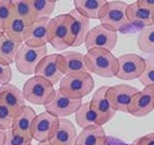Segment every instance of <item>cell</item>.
Masks as SVG:
<instances>
[{
	"mask_svg": "<svg viewBox=\"0 0 154 145\" xmlns=\"http://www.w3.org/2000/svg\"><path fill=\"white\" fill-rule=\"evenodd\" d=\"M21 43L14 41L3 32L0 33V64L9 66L16 62Z\"/></svg>",
	"mask_w": 154,
	"mask_h": 145,
	"instance_id": "cell-23",
	"label": "cell"
},
{
	"mask_svg": "<svg viewBox=\"0 0 154 145\" xmlns=\"http://www.w3.org/2000/svg\"><path fill=\"white\" fill-rule=\"evenodd\" d=\"M138 92L139 90L135 87L121 84L109 87L106 96L114 110L128 113L131 99Z\"/></svg>",
	"mask_w": 154,
	"mask_h": 145,
	"instance_id": "cell-10",
	"label": "cell"
},
{
	"mask_svg": "<svg viewBox=\"0 0 154 145\" xmlns=\"http://www.w3.org/2000/svg\"><path fill=\"white\" fill-rule=\"evenodd\" d=\"M48 56V47H31L22 43L16 58V66L20 73L24 75L35 74L36 67L44 57Z\"/></svg>",
	"mask_w": 154,
	"mask_h": 145,
	"instance_id": "cell-6",
	"label": "cell"
},
{
	"mask_svg": "<svg viewBox=\"0 0 154 145\" xmlns=\"http://www.w3.org/2000/svg\"><path fill=\"white\" fill-rule=\"evenodd\" d=\"M32 6L37 19L49 17L56 8V0H31Z\"/></svg>",
	"mask_w": 154,
	"mask_h": 145,
	"instance_id": "cell-29",
	"label": "cell"
},
{
	"mask_svg": "<svg viewBox=\"0 0 154 145\" xmlns=\"http://www.w3.org/2000/svg\"><path fill=\"white\" fill-rule=\"evenodd\" d=\"M108 86H103L99 87L94 93L93 98L91 100V107L97 113L99 117V126H104L108 121H110L115 115L116 111L111 106L109 100L107 99V91Z\"/></svg>",
	"mask_w": 154,
	"mask_h": 145,
	"instance_id": "cell-13",
	"label": "cell"
},
{
	"mask_svg": "<svg viewBox=\"0 0 154 145\" xmlns=\"http://www.w3.org/2000/svg\"><path fill=\"white\" fill-rule=\"evenodd\" d=\"M12 2H14V5L16 17L24 20L29 26L37 20L33 6H32L31 0H14Z\"/></svg>",
	"mask_w": 154,
	"mask_h": 145,
	"instance_id": "cell-27",
	"label": "cell"
},
{
	"mask_svg": "<svg viewBox=\"0 0 154 145\" xmlns=\"http://www.w3.org/2000/svg\"><path fill=\"white\" fill-rule=\"evenodd\" d=\"M107 135L103 127L94 125L81 130L77 135L76 145H105Z\"/></svg>",
	"mask_w": 154,
	"mask_h": 145,
	"instance_id": "cell-21",
	"label": "cell"
},
{
	"mask_svg": "<svg viewBox=\"0 0 154 145\" xmlns=\"http://www.w3.org/2000/svg\"><path fill=\"white\" fill-rule=\"evenodd\" d=\"M1 32H3V28H2V27L0 26V33H1Z\"/></svg>",
	"mask_w": 154,
	"mask_h": 145,
	"instance_id": "cell-40",
	"label": "cell"
},
{
	"mask_svg": "<svg viewBox=\"0 0 154 145\" xmlns=\"http://www.w3.org/2000/svg\"><path fill=\"white\" fill-rule=\"evenodd\" d=\"M152 14L153 11L139 6L137 2H133L131 4H128L125 11V16L128 23L144 26V28L153 25Z\"/></svg>",
	"mask_w": 154,
	"mask_h": 145,
	"instance_id": "cell-22",
	"label": "cell"
},
{
	"mask_svg": "<svg viewBox=\"0 0 154 145\" xmlns=\"http://www.w3.org/2000/svg\"><path fill=\"white\" fill-rule=\"evenodd\" d=\"M60 118L44 111L39 113L33 121L31 134L32 138L38 143L49 142L56 134L59 127Z\"/></svg>",
	"mask_w": 154,
	"mask_h": 145,
	"instance_id": "cell-8",
	"label": "cell"
},
{
	"mask_svg": "<svg viewBox=\"0 0 154 145\" xmlns=\"http://www.w3.org/2000/svg\"><path fill=\"white\" fill-rule=\"evenodd\" d=\"M82 105V99H72L56 90V96L51 103L45 105V111L59 118H65L74 114Z\"/></svg>",
	"mask_w": 154,
	"mask_h": 145,
	"instance_id": "cell-11",
	"label": "cell"
},
{
	"mask_svg": "<svg viewBox=\"0 0 154 145\" xmlns=\"http://www.w3.org/2000/svg\"><path fill=\"white\" fill-rule=\"evenodd\" d=\"M51 17L37 19L28 27L24 43L31 47L46 46L48 43V23Z\"/></svg>",
	"mask_w": 154,
	"mask_h": 145,
	"instance_id": "cell-14",
	"label": "cell"
},
{
	"mask_svg": "<svg viewBox=\"0 0 154 145\" xmlns=\"http://www.w3.org/2000/svg\"><path fill=\"white\" fill-rule=\"evenodd\" d=\"M117 39V32H113L102 25H98L89 30L84 46L88 51L91 49H102L112 52L116 46Z\"/></svg>",
	"mask_w": 154,
	"mask_h": 145,
	"instance_id": "cell-9",
	"label": "cell"
},
{
	"mask_svg": "<svg viewBox=\"0 0 154 145\" xmlns=\"http://www.w3.org/2000/svg\"><path fill=\"white\" fill-rule=\"evenodd\" d=\"M131 145H138V144H136V143H135V142H134V143H133V144H131Z\"/></svg>",
	"mask_w": 154,
	"mask_h": 145,
	"instance_id": "cell-42",
	"label": "cell"
},
{
	"mask_svg": "<svg viewBox=\"0 0 154 145\" xmlns=\"http://www.w3.org/2000/svg\"><path fill=\"white\" fill-rule=\"evenodd\" d=\"M23 95L26 101L35 105H44L51 103L56 96V90L53 84L45 78L35 75L25 82Z\"/></svg>",
	"mask_w": 154,
	"mask_h": 145,
	"instance_id": "cell-4",
	"label": "cell"
},
{
	"mask_svg": "<svg viewBox=\"0 0 154 145\" xmlns=\"http://www.w3.org/2000/svg\"><path fill=\"white\" fill-rule=\"evenodd\" d=\"M128 5V3L125 1H107L99 16L102 26L113 32L128 26L130 24L125 16Z\"/></svg>",
	"mask_w": 154,
	"mask_h": 145,
	"instance_id": "cell-5",
	"label": "cell"
},
{
	"mask_svg": "<svg viewBox=\"0 0 154 145\" xmlns=\"http://www.w3.org/2000/svg\"><path fill=\"white\" fill-rule=\"evenodd\" d=\"M48 43L58 52H63L73 46L74 38L71 32V17L69 14H60L49 20Z\"/></svg>",
	"mask_w": 154,
	"mask_h": 145,
	"instance_id": "cell-2",
	"label": "cell"
},
{
	"mask_svg": "<svg viewBox=\"0 0 154 145\" xmlns=\"http://www.w3.org/2000/svg\"><path fill=\"white\" fill-rule=\"evenodd\" d=\"M141 84L144 87L147 86H154V63L151 61H147L146 69L143 72V74L139 78Z\"/></svg>",
	"mask_w": 154,
	"mask_h": 145,
	"instance_id": "cell-33",
	"label": "cell"
},
{
	"mask_svg": "<svg viewBox=\"0 0 154 145\" xmlns=\"http://www.w3.org/2000/svg\"><path fill=\"white\" fill-rule=\"evenodd\" d=\"M107 3L106 0H75V9L88 20H99L101 9Z\"/></svg>",
	"mask_w": 154,
	"mask_h": 145,
	"instance_id": "cell-24",
	"label": "cell"
},
{
	"mask_svg": "<svg viewBox=\"0 0 154 145\" xmlns=\"http://www.w3.org/2000/svg\"><path fill=\"white\" fill-rule=\"evenodd\" d=\"M69 16L71 17V32L74 38L72 46H80L84 43L89 32V20L79 14L75 8L69 12Z\"/></svg>",
	"mask_w": 154,
	"mask_h": 145,
	"instance_id": "cell-19",
	"label": "cell"
},
{
	"mask_svg": "<svg viewBox=\"0 0 154 145\" xmlns=\"http://www.w3.org/2000/svg\"><path fill=\"white\" fill-rule=\"evenodd\" d=\"M16 17L14 2L11 0H0V26L4 29Z\"/></svg>",
	"mask_w": 154,
	"mask_h": 145,
	"instance_id": "cell-30",
	"label": "cell"
},
{
	"mask_svg": "<svg viewBox=\"0 0 154 145\" xmlns=\"http://www.w3.org/2000/svg\"><path fill=\"white\" fill-rule=\"evenodd\" d=\"M95 80L89 72L65 75L60 81L59 91L72 99H82L94 91Z\"/></svg>",
	"mask_w": 154,
	"mask_h": 145,
	"instance_id": "cell-3",
	"label": "cell"
},
{
	"mask_svg": "<svg viewBox=\"0 0 154 145\" xmlns=\"http://www.w3.org/2000/svg\"><path fill=\"white\" fill-rule=\"evenodd\" d=\"M136 2L139 6L149 9L151 11H154V0H138Z\"/></svg>",
	"mask_w": 154,
	"mask_h": 145,
	"instance_id": "cell-36",
	"label": "cell"
},
{
	"mask_svg": "<svg viewBox=\"0 0 154 145\" xmlns=\"http://www.w3.org/2000/svg\"><path fill=\"white\" fill-rule=\"evenodd\" d=\"M6 142L4 145H32V140L23 136L14 129L6 131Z\"/></svg>",
	"mask_w": 154,
	"mask_h": 145,
	"instance_id": "cell-32",
	"label": "cell"
},
{
	"mask_svg": "<svg viewBox=\"0 0 154 145\" xmlns=\"http://www.w3.org/2000/svg\"><path fill=\"white\" fill-rule=\"evenodd\" d=\"M137 46L146 54L154 52V25L142 29L137 38Z\"/></svg>",
	"mask_w": 154,
	"mask_h": 145,
	"instance_id": "cell-28",
	"label": "cell"
},
{
	"mask_svg": "<svg viewBox=\"0 0 154 145\" xmlns=\"http://www.w3.org/2000/svg\"><path fill=\"white\" fill-rule=\"evenodd\" d=\"M152 111H154V86H147L133 97L128 113L135 117H144Z\"/></svg>",
	"mask_w": 154,
	"mask_h": 145,
	"instance_id": "cell-12",
	"label": "cell"
},
{
	"mask_svg": "<svg viewBox=\"0 0 154 145\" xmlns=\"http://www.w3.org/2000/svg\"><path fill=\"white\" fill-rule=\"evenodd\" d=\"M37 145H51V142H43V143H38Z\"/></svg>",
	"mask_w": 154,
	"mask_h": 145,
	"instance_id": "cell-38",
	"label": "cell"
},
{
	"mask_svg": "<svg viewBox=\"0 0 154 145\" xmlns=\"http://www.w3.org/2000/svg\"><path fill=\"white\" fill-rule=\"evenodd\" d=\"M118 72L116 77L122 80L140 78L146 69L147 60L136 54H125L118 57Z\"/></svg>",
	"mask_w": 154,
	"mask_h": 145,
	"instance_id": "cell-7",
	"label": "cell"
},
{
	"mask_svg": "<svg viewBox=\"0 0 154 145\" xmlns=\"http://www.w3.org/2000/svg\"><path fill=\"white\" fill-rule=\"evenodd\" d=\"M6 131H3V130H0V145H4L6 142Z\"/></svg>",
	"mask_w": 154,
	"mask_h": 145,
	"instance_id": "cell-37",
	"label": "cell"
},
{
	"mask_svg": "<svg viewBox=\"0 0 154 145\" xmlns=\"http://www.w3.org/2000/svg\"><path fill=\"white\" fill-rule=\"evenodd\" d=\"M58 59L59 54L48 55L46 57H44L36 67L35 75L45 78L53 86L60 82L64 77V74L60 70Z\"/></svg>",
	"mask_w": 154,
	"mask_h": 145,
	"instance_id": "cell-15",
	"label": "cell"
},
{
	"mask_svg": "<svg viewBox=\"0 0 154 145\" xmlns=\"http://www.w3.org/2000/svg\"><path fill=\"white\" fill-rule=\"evenodd\" d=\"M0 102L9 107L14 115H17L22 106L25 105L26 100L24 98L23 92L18 87L8 84L0 87Z\"/></svg>",
	"mask_w": 154,
	"mask_h": 145,
	"instance_id": "cell-17",
	"label": "cell"
},
{
	"mask_svg": "<svg viewBox=\"0 0 154 145\" xmlns=\"http://www.w3.org/2000/svg\"><path fill=\"white\" fill-rule=\"evenodd\" d=\"M75 121L76 124L81 129H84L89 126H94V125L99 126V117L96 112L91 109L89 102L82 103L78 110L75 112Z\"/></svg>",
	"mask_w": 154,
	"mask_h": 145,
	"instance_id": "cell-25",
	"label": "cell"
},
{
	"mask_svg": "<svg viewBox=\"0 0 154 145\" xmlns=\"http://www.w3.org/2000/svg\"><path fill=\"white\" fill-rule=\"evenodd\" d=\"M29 25L18 17H14L11 20V22L8 24V26L4 29L5 33L9 38H11L14 41L19 42V43H24L25 35L28 30Z\"/></svg>",
	"mask_w": 154,
	"mask_h": 145,
	"instance_id": "cell-26",
	"label": "cell"
},
{
	"mask_svg": "<svg viewBox=\"0 0 154 145\" xmlns=\"http://www.w3.org/2000/svg\"><path fill=\"white\" fill-rule=\"evenodd\" d=\"M77 131L74 125L67 118H60L56 134L51 140V145H76Z\"/></svg>",
	"mask_w": 154,
	"mask_h": 145,
	"instance_id": "cell-20",
	"label": "cell"
},
{
	"mask_svg": "<svg viewBox=\"0 0 154 145\" xmlns=\"http://www.w3.org/2000/svg\"><path fill=\"white\" fill-rule=\"evenodd\" d=\"M105 145H110V144H109V143H108V141H107V142H106V144H105Z\"/></svg>",
	"mask_w": 154,
	"mask_h": 145,
	"instance_id": "cell-41",
	"label": "cell"
},
{
	"mask_svg": "<svg viewBox=\"0 0 154 145\" xmlns=\"http://www.w3.org/2000/svg\"><path fill=\"white\" fill-rule=\"evenodd\" d=\"M14 114L9 107L0 102V130L8 131L12 128L14 121Z\"/></svg>",
	"mask_w": 154,
	"mask_h": 145,
	"instance_id": "cell-31",
	"label": "cell"
},
{
	"mask_svg": "<svg viewBox=\"0 0 154 145\" xmlns=\"http://www.w3.org/2000/svg\"><path fill=\"white\" fill-rule=\"evenodd\" d=\"M58 63L61 72L65 75L77 72H88L84 55L78 52H66L59 54Z\"/></svg>",
	"mask_w": 154,
	"mask_h": 145,
	"instance_id": "cell-16",
	"label": "cell"
},
{
	"mask_svg": "<svg viewBox=\"0 0 154 145\" xmlns=\"http://www.w3.org/2000/svg\"><path fill=\"white\" fill-rule=\"evenodd\" d=\"M152 22H153V25H154V11H153V14H152Z\"/></svg>",
	"mask_w": 154,
	"mask_h": 145,
	"instance_id": "cell-39",
	"label": "cell"
},
{
	"mask_svg": "<svg viewBox=\"0 0 154 145\" xmlns=\"http://www.w3.org/2000/svg\"><path fill=\"white\" fill-rule=\"evenodd\" d=\"M12 77V71L11 68L6 65L0 64V84L1 86H5L8 84L9 81L11 80Z\"/></svg>",
	"mask_w": 154,
	"mask_h": 145,
	"instance_id": "cell-34",
	"label": "cell"
},
{
	"mask_svg": "<svg viewBox=\"0 0 154 145\" xmlns=\"http://www.w3.org/2000/svg\"><path fill=\"white\" fill-rule=\"evenodd\" d=\"M36 116L37 114L33 108H31L30 106H27V105H24L17 113V115L14 116V126H12L11 129H14V131H17L18 133L27 137V138L33 139L32 138L31 130L32 126H33V121L36 118Z\"/></svg>",
	"mask_w": 154,
	"mask_h": 145,
	"instance_id": "cell-18",
	"label": "cell"
},
{
	"mask_svg": "<svg viewBox=\"0 0 154 145\" xmlns=\"http://www.w3.org/2000/svg\"><path fill=\"white\" fill-rule=\"evenodd\" d=\"M85 65L89 73L109 78L118 72V59L112 52L102 49H91L84 55Z\"/></svg>",
	"mask_w": 154,
	"mask_h": 145,
	"instance_id": "cell-1",
	"label": "cell"
},
{
	"mask_svg": "<svg viewBox=\"0 0 154 145\" xmlns=\"http://www.w3.org/2000/svg\"><path fill=\"white\" fill-rule=\"evenodd\" d=\"M135 143L138 145H154V132L138 138Z\"/></svg>",
	"mask_w": 154,
	"mask_h": 145,
	"instance_id": "cell-35",
	"label": "cell"
}]
</instances>
